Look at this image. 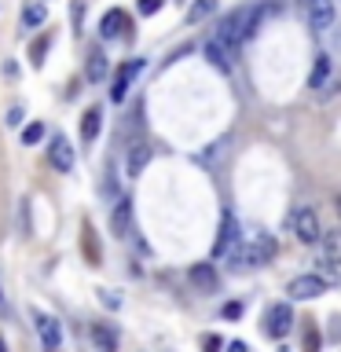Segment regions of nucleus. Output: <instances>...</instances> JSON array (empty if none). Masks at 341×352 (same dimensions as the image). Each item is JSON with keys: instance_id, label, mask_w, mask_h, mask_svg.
Wrapping results in <instances>:
<instances>
[{"instance_id": "f257e3e1", "label": "nucleus", "mask_w": 341, "mask_h": 352, "mask_svg": "<svg viewBox=\"0 0 341 352\" xmlns=\"http://www.w3.org/2000/svg\"><path fill=\"white\" fill-rule=\"evenodd\" d=\"M264 15H268V8H261V4L235 8V11H231V15H228V19L217 26V33H213V37H217V41H224L228 48H235V52H239V44H242V41H250L253 33L261 30Z\"/></svg>"}, {"instance_id": "f03ea898", "label": "nucleus", "mask_w": 341, "mask_h": 352, "mask_svg": "<svg viewBox=\"0 0 341 352\" xmlns=\"http://www.w3.org/2000/svg\"><path fill=\"white\" fill-rule=\"evenodd\" d=\"M275 257V239L268 231H257V235L242 239L235 250L228 253L231 268H261V264H268Z\"/></svg>"}, {"instance_id": "7ed1b4c3", "label": "nucleus", "mask_w": 341, "mask_h": 352, "mask_svg": "<svg viewBox=\"0 0 341 352\" xmlns=\"http://www.w3.org/2000/svg\"><path fill=\"white\" fill-rule=\"evenodd\" d=\"M286 228H290V235H297V242H305V246H312V242H319V235H323V228H319V213L312 206L290 209Z\"/></svg>"}, {"instance_id": "20e7f679", "label": "nucleus", "mask_w": 341, "mask_h": 352, "mask_svg": "<svg viewBox=\"0 0 341 352\" xmlns=\"http://www.w3.org/2000/svg\"><path fill=\"white\" fill-rule=\"evenodd\" d=\"M290 327H294V308H290V301L272 305V308H268V316H264V334L279 341V338L290 334Z\"/></svg>"}, {"instance_id": "39448f33", "label": "nucleus", "mask_w": 341, "mask_h": 352, "mask_svg": "<svg viewBox=\"0 0 341 352\" xmlns=\"http://www.w3.org/2000/svg\"><path fill=\"white\" fill-rule=\"evenodd\" d=\"M305 22L308 30L327 33L334 26V0H305Z\"/></svg>"}, {"instance_id": "423d86ee", "label": "nucleus", "mask_w": 341, "mask_h": 352, "mask_svg": "<svg viewBox=\"0 0 341 352\" xmlns=\"http://www.w3.org/2000/svg\"><path fill=\"white\" fill-rule=\"evenodd\" d=\"M33 323H37V334H41L44 345H48V352H59V345H63V327H59V319L48 316V312H41V308H33Z\"/></svg>"}, {"instance_id": "0eeeda50", "label": "nucleus", "mask_w": 341, "mask_h": 352, "mask_svg": "<svg viewBox=\"0 0 341 352\" xmlns=\"http://www.w3.org/2000/svg\"><path fill=\"white\" fill-rule=\"evenodd\" d=\"M140 70H143V59H132V63H125V66H118L114 81H110V99H114V103H121V99L129 96V88H132V81L140 77Z\"/></svg>"}, {"instance_id": "6e6552de", "label": "nucleus", "mask_w": 341, "mask_h": 352, "mask_svg": "<svg viewBox=\"0 0 341 352\" xmlns=\"http://www.w3.org/2000/svg\"><path fill=\"white\" fill-rule=\"evenodd\" d=\"M286 294H290V301H312V297L327 294V283L319 279V275H297V279H290V286H286Z\"/></svg>"}, {"instance_id": "1a4fd4ad", "label": "nucleus", "mask_w": 341, "mask_h": 352, "mask_svg": "<svg viewBox=\"0 0 341 352\" xmlns=\"http://www.w3.org/2000/svg\"><path fill=\"white\" fill-rule=\"evenodd\" d=\"M74 147H70V140L66 136H52V143H48V165L55 173H70L74 169Z\"/></svg>"}, {"instance_id": "9d476101", "label": "nucleus", "mask_w": 341, "mask_h": 352, "mask_svg": "<svg viewBox=\"0 0 341 352\" xmlns=\"http://www.w3.org/2000/svg\"><path fill=\"white\" fill-rule=\"evenodd\" d=\"M242 242V235H239V220L231 217V213H224V224H220V235H217V242H213V257H228L231 250H235Z\"/></svg>"}, {"instance_id": "9b49d317", "label": "nucleus", "mask_w": 341, "mask_h": 352, "mask_svg": "<svg viewBox=\"0 0 341 352\" xmlns=\"http://www.w3.org/2000/svg\"><path fill=\"white\" fill-rule=\"evenodd\" d=\"M151 143L147 140H132L129 147H125V176H140L143 169H147V162H151Z\"/></svg>"}, {"instance_id": "f8f14e48", "label": "nucleus", "mask_w": 341, "mask_h": 352, "mask_svg": "<svg viewBox=\"0 0 341 352\" xmlns=\"http://www.w3.org/2000/svg\"><path fill=\"white\" fill-rule=\"evenodd\" d=\"M187 279H191V286L198 294H217V286H220V275L213 264H191V272H187Z\"/></svg>"}, {"instance_id": "ddd939ff", "label": "nucleus", "mask_w": 341, "mask_h": 352, "mask_svg": "<svg viewBox=\"0 0 341 352\" xmlns=\"http://www.w3.org/2000/svg\"><path fill=\"white\" fill-rule=\"evenodd\" d=\"M202 52H206V59L217 66V70H231V66H235V48H228L224 41H217V37H209L206 44H202Z\"/></svg>"}, {"instance_id": "4468645a", "label": "nucleus", "mask_w": 341, "mask_h": 352, "mask_svg": "<svg viewBox=\"0 0 341 352\" xmlns=\"http://www.w3.org/2000/svg\"><path fill=\"white\" fill-rule=\"evenodd\" d=\"M129 228H132V198H118L114 213H110V231H114L118 239H129Z\"/></svg>"}, {"instance_id": "2eb2a0df", "label": "nucleus", "mask_w": 341, "mask_h": 352, "mask_svg": "<svg viewBox=\"0 0 341 352\" xmlns=\"http://www.w3.org/2000/svg\"><path fill=\"white\" fill-rule=\"evenodd\" d=\"M125 30H132V22H129V15L121 8H110L107 15H103V22H99V33H103L107 41H114V37H121Z\"/></svg>"}, {"instance_id": "dca6fc26", "label": "nucleus", "mask_w": 341, "mask_h": 352, "mask_svg": "<svg viewBox=\"0 0 341 352\" xmlns=\"http://www.w3.org/2000/svg\"><path fill=\"white\" fill-rule=\"evenodd\" d=\"M319 261L341 264V228L323 231V235H319Z\"/></svg>"}, {"instance_id": "f3484780", "label": "nucleus", "mask_w": 341, "mask_h": 352, "mask_svg": "<svg viewBox=\"0 0 341 352\" xmlns=\"http://www.w3.org/2000/svg\"><path fill=\"white\" fill-rule=\"evenodd\" d=\"M99 129H103V110H99V107H88L85 118H81V140L92 143V140L99 136Z\"/></svg>"}, {"instance_id": "a211bd4d", "label": "nucleus", "mask_w": 341, "mask_h": 352, "mask_svg": "<svg viewBox=\"0 0 341 352\" xmlns=\"http://www.w3.org/2000/svg\"><path fill=\"white\" fill-rule=\"evenodd\" d=\"M81 250H85V261H88V264H99V261H103V250L96 246V231H92V224H88V220L81 224Z\"/></svg>"}, {"instance_id": "6ab92c4d", "label": "nucleus", "mask_w": 341, "mask_h": 352, "mask_svg": "<svg viewBox=\"0 0 341 352\" xmlns=\"http://www.w3.org/2000/svg\"><path fill=\"white\" fill-rule=\"evenodd\" d=\"M327 81H330V55H319L312 66V77H308V88L319 96V88H327Z\"/></svg>"}, {"instance_id": "aec40b11", "label": "nucleus", "mask_w": 341, "mask_h": 352, "mask_svg": "<svg viewBox=\"0 0 341 352\" xmlns=\"http://www.w3.org/2000/svg\"><path fill=\"white\" fill-rule=\"evenodd\" d=\"M92 341L99 345V352H118V334L107 323H96L92 327Z\"/></svg>"}, {"instance_id": "412c9836", "label": "nucleus", "mask_w": 341, "mask_h": 352, "mask_svg": "<svg viewBox=\"0 0 341 352\" xmlns=\"http://www.w3.org/2000/svg\"><path fill=\"white\" fill-rule=\"evenodd\" d=\"M22 22H26L30 30H41L44 22H48V8H44L41 0H30V4H26V11H22Z\"/></svg>"}, {"instance_id": "4be33fe9", "label": "nucleus", "mask_w": 341, "mask_h": 352, "mask_svg": "<svg viewBox=\"0 0 341 352\" xmlns=\"http://www.w3.org/2000/svg\"><path fill=\"white\" fill-rule=\"evenodd\" d=\"M213 11H217V0H195V4L187 8V22H191V26H195V22L209 19V15H213Z\"/></svg>"}, {"instance_id": "5701e85b", "label": "nucleus", "mask_w": 341, "mask_h": 352, "mask_svg": "<svg viewBox=\"0 0 341 352\" xmlns=\"http://www.w3.org/2000/svg\"><path fill=\"white\" fill-rule=\"evenodd\" d=\"M85 77H88V81H99V77H107V55L99 52V48L88 55V70H85Z\"/></svg>"}, {"instance_id": "b1692460", "label": "nucleus", "mask_w": 341, "mask_h": 352, "mask_svg": "<svg viewBox=\"0 0 341 352\" xmlns=\"http://www.w3.org/2000/svg\"><path fill=\"white\" fill-rule=\"evenodd\" d=\"M48 48H52V33H44V37H37L30 44V63L33 66H41L44 63V55H48Z\"/></svg>"}, {"instance_id": "393cba45", "label": "nucleus", "mask_w": 341, "mask_h": 352, "mask_svg": "<svg viewBox=\"0 0 341 352\" xmlns=\"http://www.w3.org/2000/svg\"><path fill=\"white\" fill-rule=\"evenodd\" d=\"M44 132H48V129H44V121H33V125L22 129V143H26V147H33V143L44 140Z\"/></svg>"}, {"instance_id": "a878e982", "label": "nucleus", "mask_w": 341, "mask_h": 352, "mask_svg": "<svg viewBox=\"0 0 341 352\" xmlns=\"http://www.w3.org/2000/svg\"><path fill=\"white\" fill-rule=\"evenodd\" d=\"M319 341H323V338H319V330L305 327V352H319Z\"/></svg>"}, {"instance_id": "bb28decb", "label": "nucleus", "mask_w": 341, "mask_h": 352, "mask_svg": "<svg viewBox=\"0 0 341 352\" xmlns=\"http://www.w3.org/2000/svg\"><path fill=\"white\" fill-rule=\"evenodd\" d=\"M202 349L206 352H220V349H224V338H220V334H206L202 338Z\"/></svg>"}, {"instance_id": "cd10ccee", "label": "nucleus", "mask_w": 341, "mask_h": 352, "mask_svg": "<svg viewBox=\"0 0 341 352\" xmlns=\"http://www.w3.org/2000/svg\"><path fill=\"white\" fill-rule=\"evenodd\" d=\"M165 0H140V15H154V11H162Z\"/></svg>"}, {"instance_id": "c85d7f7f", "label": "nucleus", "mask_w": 341, "mask_h": 352, "mask_svg": "<svg viewBox=\"0 0 341 352\" xmlns=\"http://www.w3.org/2000/svg\"><path fill=\"white\" fill-rule=\"evenodd\" d=\"M4 121H8V129H19V125H22V107H11Z\"/></svg>"}, {"instance_id": "c756f323", "label": "nucleus", "mask_w": 341, "mask_h": 352, "mask_svg": "<svg viewBox=\"0 0 341 352\" xmlns=\"http://www.w3.org/2000/svg\"><path fill=\"white\" fill-rule=\"evenodd\" d=\"M220 316H224V319H239V316H242V305H239V301H228Z\"/></svg>"}, {"instance_id": "7c9ffc66", "label": "nucleus", "mask_w": 341, "mask_h": 352, "mask_svg": "<svg viewBox=\"0 0 341 352\" xmlns=\"http://www.w3.org/2000/svg\"><path fill=\"white\" fill-rule=\"evenodd\" d=\"M81 19H85V0H74V30H81Z\"/></svg>"}, {"instance_id": "2f4dec72", "label": "nucleus", "mask_w": 341, "mask_h": 352, "mask_svg": "<svg viewBox=\"0 0 341 352\" xmlns=\"http://www.w3.org/2000/svg\"><path fill=\"white\" fill-rule=\"evenodd\" d=\"M228 352H250V345H246V341H231V345H224Z\"/></svg>"}, {"instance_id": "473e14b6", "label": "nucleus", "mask_w": 341, "mask_h": 352, "mask_svg": "<svg viewBox=\"0 0 341 352\" xmlns=\"http://www.w3.org/2000/svg\"><path fill=\"white\" fill-rule=\"evenodd\" d=\"M0 352H8V345H4V338H0Z\"/></svg>"}, {"instance_id": "72a5a7b5", "label": "nucleus", "mask_w": 341, "mask_h": 352, "mask_svg": "<svg viewBox=\"0 0 341 352\" xmlns=\"http://www.w3.org/2000/svg\"><path fill=\"white\" fill-rule=\"evenodd\" d=\"M338 209H341V202H338Z\"/></svg>"}]
</instances>
